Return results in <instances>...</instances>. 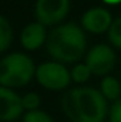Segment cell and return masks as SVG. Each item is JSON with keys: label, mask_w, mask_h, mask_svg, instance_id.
I'll return each instance as SVG.
<instances>
[{"label": "cell", "mask_w": 121, "mask_h": 122, "mask_svg": "<svg viewBox=\"0 0 121 122\" xmlns=\"http://www.w3.org/2000/svg\"><path fill=\"white\" fill-rule=\"evenodd\" d=\"M70 10V0H37L36 19L43 26H51L61 21Z\"/></svg>", "instance_id": "cell-5"}, {"label": "cell", "mask_w": 121, "mask_h": 122, "mask_svg": "<svg viewBox=\"0 0 121 122\" xmlns=\"http://www.w3.org/2000/svg\"><path fill=\"white\" fill-rule=\"evenodd\" d=\"M36 78L44 88L63 90L67 88L71 81V71L57 61L43 62L36 70Z\"/></svg>", "instance_id": "cell-4"}, {"label": "cell", "mask_w": 121, "mask_h": 122, "mask_svg": "<svg viewBox=\"0 0 121 122\" xmlns=\"http://www.w3.org/2000/svg\"><path fill=\"white\" fill-rule=\"evenodd\" d=\"M46 41H47L46 26H43L38 21L27 24L23 29L22 36H20V43L26 50H36V48L41 47Z\"/></svg>", "instance_id": "cell-9"}, {"label": "cell", "mask_w": 121, "mask_h": 122, "mask_svg": "<svg viewBox=\"0 0 121 122\" xmlns=\"http://www.w3.org/2000/svg\"><path fill=\"white\" fill-rule=\"evenodd\" d=\"M0 119L3 122H11L20 118L23 114V98H20L10 88H0Z\"/></svg>", "instance_id": "cell-7"}, {"label": "cell", "mask_w": 121, "mask_h": 122, "mask_svg": "<svg viewBox=\"0 0 121 122\" xmlns=\"http://www.w3.org/2000/svg\"><path fill=\"white\" fill-rule=\"evenodd\" d=\"M34 62L22 53H11L1 58L0 62V84L6 88H19L30 82L36 75Z\"/></svg>", "instance_id": "cell-3"}, {"label": "cell", "mask_w": 121, "mask_h": 122, "mask_svg": "<svg viewBox=\"0 0 121 122\" xmlns=\"http://www.w3.org/2000/svg\"><path fill=\"white\" fill-rule=\"evenodd\" d=\"M101 94L105 97V99H111V101H118L121 95V85L118 82L117 78L114 77H104L103 81H101Z\"/></svg>", "instance_id": "cell-10"}, {"label": "cell", "mask_w": 121, "mask_h": 122, "mask_svg": "<svg viewBox=\"0 0 121 122\" xmlns=\"http://www.w3.org/2000/svg\"><path fill=\"white\" fill-rule=\"evenodd\" d=\"M91 70L88 68V65L84 64H77L74 65V68L71 70V80L76 82H86L88 81V78L91 77Z\"/></svg>", "instance_id": "cell-12"}, {"label": "cell", "mask_w": 121, "mask_h": 122, "mask_svg": "<svg viewBox=\"0 0 121 122\" xmlns=\"http://www.w3.org/2000/svg\"><path fill=\"white\" fill-rule=\"evenodd\" d=\"M23 122H53V119L50 118V115H47L43 111H31L27 112L23 118Z\"/></svg>", "instance_id": "cell-15"}, {"label": "cell", "mask_w": 121, "mask_h": 122, "mask_svg": "<svg viewBox=\"0 0 121 122\" xmlns=\"http://www.w3.org/2000/svg\"><path fill=\"white\" fill-rule=\"evenodd\" d=\"M40 105V97L36 94V92H29L23 97V107L24 109H27L29 112L31 111H37Z\"/></svg>", "instance_id": "cell-14"}, {"label": "cell", "mask_w": 121, "mask_h": 122, "mask_svg": "<svg viewBox=\"0 0 121 122\" xmlns=\"http://www.w3.org/2000/svg\"><path fill=\"white\" fill-rule=\"evenodd\" d=\"M113 24V19L110 11H107L103 7H94L87 10L83 17H81V26L90 33H104V31L110 30Z\"/></svg>", "instance_id": "cell-8"}, {"label": "cell", "mask_w": 121, "mask_h": 122, "mask_svg": "<svg viewBox=\"0 0 121 122\" xmlns=\"http://www.w3.org/2000/svg\"><path fill=\"white\" fill-rule=\"evenodd\" d=\"M108 40L114 47L121 48V16L113 21L108 30Z\"/></svg>", "instance_id": "cell-13"}, {"label": "cell", "mask_w": 121, "mask_h": 122, "mask_svg": "<svg viewBox=\"0 0 121 122\" xmlns=\"http://www.w3.org/2000/svg\"><path fill=\"white\" fill-rule=\"evenodd\" d=\"M61 108L71 122H103L107 115V99L94 88H73L63 94Z\"/></svg>", "instance_id": "cell-1"}, {"label": "cell", "mask_w": 121, "mask_h": 122, "mask_svg": "<svg viewBox=\"0 0 121 122\" xmlns=\"http://www.w3.org/2000/svg\"><path fill=\"white\" fill-rule=\"evenodd\" d=\"M86 64L93 74L107 75L116 65V53L105 44H97L87 53Z\"/></svg>", "instance_id": "cell-6"}, {"label": "cell", "mask_w": 121, "mask_h": 122, "mask_svg": "<svg viewBox=\"0 0 121 122\" xmlns=\"http://www.w3.org/2000/svg\"><path fill=\"white\" fill-rule=\"evenodd\" d=\"M104 3H107V4H118L121 3V0H103Z\"/></svg>", "instance_id": "cell-17"}, {"label": "cell", "mask_w": 121, "mask_h": 122, "mask_svg": "<svg viewBox=\"0 0 121 122\" xmlns=\"http://www.w3.org/2000/svg\"><path fill=\"white\" fill-rule=\"evenodd\" d=\"M13 40V31L10 23L4 16L0 17V51H6Z\"/></svg>", "instance_id": "cell-11"}, {"label": "cell", "mask_w": 121, "mask_h": 122, "mask_svg": "<svg viewBox=\"0 0 121 122\" xmlns=\"http://www.w3.org/2000/svg\"><path fill=\"white\" fill-rule=\"evenodd\" d=\"M86 46V36L76 23H67L53 29L46 41L49 54L61 62L77 61L84 54Z\"/></svg>", "instance_id": "cell-2"}, {"label": "cell", "mask_w": 121, "mask_h": 122, "mask_svg": "<svg viewBox=\"0 0 121 122\" xmlns=\"http://www.w3.org/2000/svg\"><path fill=\"white\" fill-rule=\"evenodd\" d=\"M110 122H121V99L116 101L110 108Z\"/></svg>", "instance_id": "cell-16"}]
</instances>
